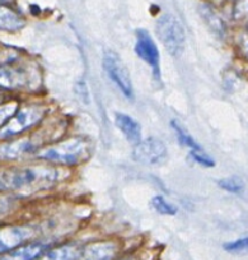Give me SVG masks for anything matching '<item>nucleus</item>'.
Listing matches in <instances>:
<instances>
[{"instance_id": "nucleus-19", "label": "nucleus", "mask_w": 248, "mask_h": 260, "mask_svg": "<svg viewBox=\"0 0 248 260\" xmlns=\"http://www.w3.org/2000/svg\"><path fill=\"white\" fill-rule=\"evenodd\" d=\"M218 184H219V186L222 187V189H224L225 191L234 192V194L240 192L243 190V187H244L242 179H239V177H237V176L224 177V179L219 180V182H218Z\"/></svg>"}, {"instance_id": "nucleus-16", "label": "nucleus", "mask_w": 248, "mask_h": 260, "mask_svg": "<svg viewBox=\"0 0 248 260\" xmlns=\"http://www.w3.org/2000/svg\"><path fill=\"white\" fill-rule=\"evenodd\" d=\"M82 255V249L78 245H64L50 250L39 260H78Z\"/></svg>"}, {"instance_id": "nucleus-23", "label": "nucleus", "mask_w": 248, "mask_h": 260, "mask_svg": "<svg viewBox=\"0 0 248 260\" xmlns=\"http://www.w3.org/2000/svg\"><path fill=\"white\" fill-rule=\"evenodd\" d=\"M17 105L14 102L8 105H4V106H0V126H3L9 119L14 115V112L17 111Z\"/></svg>"}, {"instance_id": "nucleus-27", "label": "nucleus", "mask_w": 248, "mask_h": 260, "mask_svg": "<svg viewBox=\"0 0 248 260\" xmlns=\"http://www.w3.org/2000/svg\"><path fill=\"white\" fill-rule=\"evenodd\" d=\"M4 99V94H3V91H2V88H0V100Z\"/></svg>"}, {"instance_id": "nucleus-11", "label": "nucleus", "mask_w": 248, "mask_h": 260, "mask_svg": "<svg viewBox=\"0 0 248 260\" xmlns=\"http://www.w3.org/2000/svg\"><path fill=\"white\" fill-rule=\"evenodd\" d=\"M200 14H201L202 19H204V22L212 34L217 35L220 39L224 37L227 27H225L224 21L219 16V13L215 11L214 7L210 6L209 3H201L200 4Z\"/></svg>"}, {"instance_id": "nucleus-2", "label": "nucleus", "mask_w": 248, "mask_h": 260, "mask_svg": "<svg viewBox=\"0 0 248 260\" xmlns=\"http://www.w3.org/2000/svg\"><path fill=\"white\" fill-rule=\"evenodd\" d=\"M91 152L92 146L88 139L75 137V138L61 141L54 146L41 149L37 156L39 158L54 162V164L74 166L88 159Z\"/></svg>"}, {"instance_id": "nucleus-14", "label": "nucleus", "mask_w": 248, "mask_h": 260, "mask_svg": "<svg viewBox=\"0 0 248 260\" xmlns=\"http://www.w3.org/2000/svg\"><path fill=\"white\" fill-rule=\"evenodd\" d=\"M116 246L110 242H102V244L92 245L87 247L82 255L79 256L80 260H110L115 255Z\"/></svg>"}, {"instance_id": "nucleus-22", "label": "nucleus", "mask_w": 248, "mask_h": 260, "mask_svg": "<svg viewBox=\"0 0 248 260\" xmlns=\"http://www.w3.org/2000/svg\"><path fill=\"white\" fill-rule=\"evenodd\" d=\"M191 157L194 158L195 162H197L199 165H201V166L204 167H214L215 162L214 159L211 158V157L207 156L206 153H205V151L202 149V151H199V152H191Z\"/></svg>"}, {"instance_id": "nucleus-13", "label": "nucleus", "mask_w": 248, "mask_h": 260, "mask_svg": "<svg viewBox=\"0 0 248 260\" xmlns=\"http://www.w3.org/2000/svg\"><path fill=\"white\" fill-rule=\"evenodd\" d=\"M44 249V245L39 242L18 246L12 251H8V254L0 257V260H34L41 255Z\"/></svg>"}, {"instance_id": "nucleus-18", "label": "nucleus", "mask_w": 248, "mask_h": 260, "mask_svg": "<svg viewBox=\"0 0 248 260\" xmlns=\"http://www.w3.org/2000/svg\"><path fill=\"white\" fill-rule=\"evenodd\" d=\"M152 207L158 213L165 214V216H174L177 213V207L169 203L168 201H165L160 195H157L152 199Z\"/></svg>"}, {"instance_id": "nucleus-5", "label": "nucleus", "mask_w": 248, "mask_h": 260, "mask_svg": "<svg viewBox=\"0 0 248 260\" xmlns=\"http://www.w3.org/2000/svg\"><path fill=\"white\" fill-rule=\"evenodd\" d=\"M103 68L109 78L116 84L117 88L122 92L125 97L131 100L134 97L131 77L125 67L124 61L119 55L112 50H107L103 55Z\"/></svg>"}, {"instance_id": "nucleus-7", "label": "nucleus", "mask_w": 248, "mask_h": 260, "mask_svg": "<svg viewBox=\"0 0 248 260\" xmlns=\"http://www.w3.org/2000/svg\"><path fill=\"white\" fill-rule=\"evenodd\" d=\"M39 76L23 67H12L6 65L0 68V88L18 89L33 87Z\"/></svg>"}, {"instance_id": "nucleus-20", "label": "nucleus", "mask_w": 248, "mask_h": 260, "mask_svg": "<svg viewBox=\"0 0 248 260\" xmlns=\"http://www.w3.org/2000/svg\"><path fill=\"white\" fill-rule=\"evenodd\" d=\"M224 250L233 254H247L248 252V236L243 239L234 240L224 245Z\"/></svg>"}, {"instance_id": "nucleus-17", "label": "nucleus", "mask_w": 248, "mask_h": 260, "mask_svg": "<svg viewBox=\"0 0 248 260\" xmlns=\"http://www.w3.org/2000/svg\"><path fill=\"white\" fill-rule=\"evenodd\" d=\"M171 125H172V127L174 129V132H176V136H177V138H179V142L182 144V146H185L186 148H189L190 153H191V152L202 151L201 146H200V144L197 143V142L195 141V139L192 138L189 133H187L186 130H185L184 127H182L181 125L176 121V120H173Z\"/></svg>"}, {"instance_id": "nucleus-26", "label": "nucleus", "mask_w": 248, "mask_h": 260, "mask_svg": "<svg viewBox=\"0 0 248 260\" xmlns=\"http://www.w3.org/2000/svg\"><path fill=\"white\" fill-rule=\"evenodd\" d=\"M13 0H0V6H4V4H9L12 3Z\"/></svg>"}, {"instance_id": "nucleus-21", "label": "nucleus", "mask_w": 248, "mask_h": 260, "mask_svg": "<svg viewBox=\"0 0 248 260\" xmlns=\"http://www.w3.org/2000/svg\"><path fill=\"white\" fill-rule=\"evenodd\" d=\"M233 17L235 21L248 19V0H237L233 7Z\"/></svg>"}, {"instance_id": "nucleus-9", "label": "nucleus", "mask_w": 248, "mask_h": 260, "mask_svg": "<svg viewBox=\"0 0 248 260\" xmlns=\"http://www.w3.org/2000/svg\"><path fill=\"white\" fill-rule=\"evenodd\" d=\"M33 235L29 227L12 226L0 229V254L14 250L21 246L26 240Z\"/></svg>"}, {"instance_id": "nucleus-12", "label": "nucleus", "mask_w": 248, "mask_h": 260, "mask_svg": "<svg viewBox=\"0 0 248 260\" xmlns=\"http://www.w3.org/2000/svg\"><path fill=\"white\" fill-rule=\"evenodd\" d=\"M24 24L26 21L21 14L8 7L0 6V31L16 32L23 28Z\"/></svg>"}, {"instance_id": "nucleus-10", "label": "nucleus", "mask_w": 248, "mask_h": 260, "mask_svg": "<svg viewBox=\"0 0 248 260\" xmlns=\"http://www.w3.org/2000/svg\"><path fill=\"white\" fill-rule=\"evenodd\" d=\"M115 121L130 143L136 144L141 141V126L134 117L125 114H116Z\"/></svg>"}, {"instance_id": "nucleus-6", "label": "nucleus", "mask_w": 248, "mask_h": 260, "mask_svg": "<svg viewBox=\"0 0 248 260\" xmlns=\"http://www.w3.org/2000/svg\"><path fill=\"white\" fill-rule=\"evenodd\" d=\"M167 147L160 139L148 138L135 144L132 158L145 166H158L167 159Z\"/></svg>"}, {"instance_id": "nucleus-25", "label": "nucleus", "mask_w": 248, "mask_h": 260, "mask_svg": "<svg viewBox=\"0 0 248 260\" xmlns=\"http://www.w3.org/2000/svg\"><path fill=\"white\" fill-rule=\"evenodd\" d=\"M8 208H9L8 199L0 198V213H4V212H6Z\"/></svg>"}, {"instance_id": "nucleus-1", "label": "nucleus", "mask_w": 248, "mask_h": 260, "mask_svg": "<svg viewBox=\"0 0 248 260\" xmlns=\"http://www.w3.org/2000/svg\"><path fill=\"white\" fill-rule=\"evenodd\" d=\"M59 180V170L47 166H31L0 175V187L14 191L34 192L49 189Z\"/></svg>"}, {"instance_id": "nucleus-3", "label": "nucleus", "mask_w": 248, "mask_h": 260, "mask_svg": "<svg viewBox=\"0 0 248 260\" xmlns=\"http://www.w3.org/2000/svg\"><path fill=\"white\" fill-rule=\"evenodd\" d=\"M155 29L167 51L173 56H179L184 50L186 40L184 27L179 19L172 14H163L157 21Z\"/></svg>"}, {"instance_id": "nucleus-8", "label": "nucleus", "mask_w": 248, "mask_h": 260, "mask_svg": "<svg viewBox=\"0 0 248 260\" xmlns=\"http://www.w3.org/2000/svg\"><path fill=\"white\" fill-rule=\"evenodd\" d=\"M135 51L137 56L144 60L147 64H149L153 68L155 76H159V51L150 37L149 32L145 29H137L136 31V45H135Z\"/></svg>"}, {"instance_id": "nucleus-4", "label": "nucleus", "mask_w": 248, "mask_h": 260, "mask_svg": "<svg viewBox=\"0 0 248 260\" xmlns=\"http://www.w3.org/2000/svg\"><path fill=\"white\" fill-rule=\"evenodd\" d=\"M45 109L41 106H28L17 110L13 116L0 127V137L11 138L36 125L44 117Z\"/></svg>"}, {"instance_id": "nucleus-24", "label": "nucleus", "mask_w": 248, "mask_h": 260, "mask_svg": "<svg viewBox=\"0 0 248 260\" xmlns=\"http://www.w3.org/2000/svg\"><path fill=\"white\" fill-rule=\"evenodd\" d=\"M239 47L243 56H244L245 59H248V31L245 32V34L242 36V39H240Z\"/></svg>"}, {"instance_id": "nucleus-15", "label": "nucleus", "mask_w": 248, "mask_h": 260, "mask_svg": "<svg viewBox=\"0 0 248 260\" xmlns=\"http://www.w3.org/2000/svg\"><path fill=\"white\" fill-rule=\"evenodd\" d=\"M34 149V144L31 141H18L12 142L9 144H4L0 147V158L12 159L19 158L23 154L31 153Z\"/></svg>"}]
</instances>
